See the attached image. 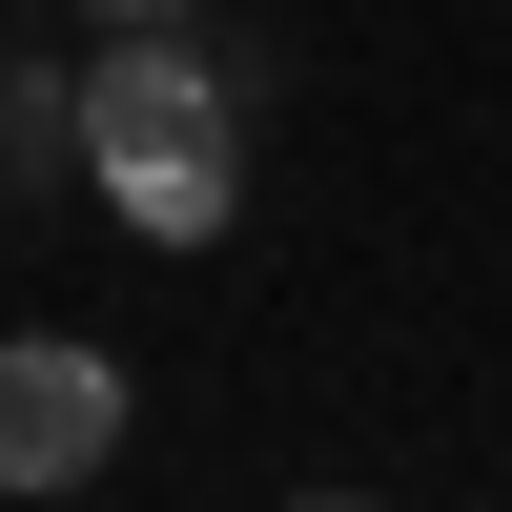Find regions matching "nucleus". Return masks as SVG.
I'll list each match as a JSON object with an SVG mask.
<instances>
[{"instance_id": "obj_2", "label": "nucleus", "mask_w": 512, "mask_h": 512, "mask_svg": "<svg viewBox=\"0 0 512 512\" xmlns=\"http://www.w3.org/2000/svg\"><path fill=\"white\" fill-rule=\"evenodd\" d=\"M103 451H123V369L82 328H21L0 349V492H82Z\"/></svg>"}, {"instance_id": "obj_1", "label": "nucleus", "mask_w": 512, "mask_h": 512, "mask_svg": "<svg viewBox=\"0 0 512 512\" xmlns=\"http://www.w3.org/2000/svg\"><path fill=\"white\" fill-rule=\"evenodd\" d=\"M82 185L123 205V246H226L246 226V123H226V62L185 21H123V62L82 82Z\"/></svg>"}, {"instance_id": "obj_4", "label": "nucleus", "mask_w": 512, "mask_h": 512, "mask_svg": "<svg viewBox=\"0 0 512 512\" xmlns=\"http://www.w3.org/2000/svg\"><path fill=\"white\" fill-rule=\"evenodd\" d=\"M287 512H369V492H287Z\"/></svg>"}, {"instance_id": "obj_3", "label": "nucleus", "mask_w": 512, "mask_h": 512, "mask_svg": "<svg viewBox=\"0 0 512 512\" xmlns=\"http://www.w3.org/2000/svg\"><path fill=\"white\" fill-rule=\"evenodd\" d=\"M82 21H185V0H82Z\"/></svg>"}]
</instances>
